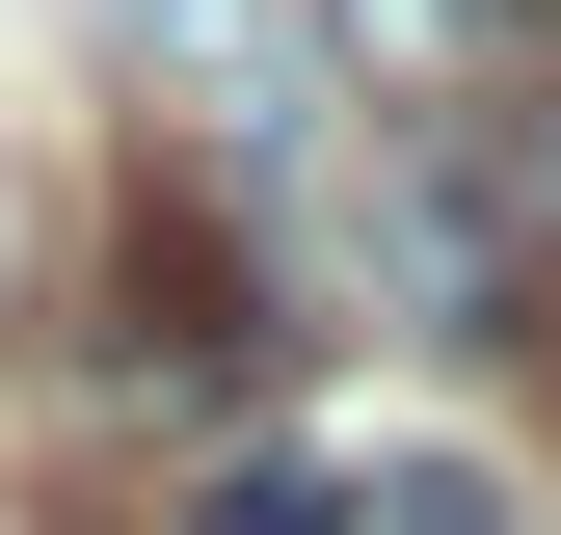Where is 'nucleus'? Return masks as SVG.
Returning a JSON list of instances; mask_svg holds the SVG:
<instances>
[{"instance_id":"obj_4","label":"nucleus","mask_w":561,"mask_h":535,"mask_svg":"<svg viewBox=\"0 0 561 535\" xmlns=\"http://www.w3.org/2000/svg\"><path fill=\"white\" fill-rule=\"evenodd\" d=\"M347 107H508V0H321Z\"/></svg>"},{"instance_id":"obj_3","label":"nucleus","mask_w":561,"mask_h":535,"mask_svg":"<svg viewBox=\"0 0 561 535\" xmlns=\"http://www.w3.org/2000/svg\"><path fill=\"white\" fill-rule=\"evenodd\" d=\"M107 81L161 107L215 187H267V161L347 107V81H321V0H107Z\"/></svg>"},{"instance_id":"obj_7","label":"nucleus","mask_w":561,"mask_h":535,"mask_svg":"<svg viewBox=\"0 0 561 535\" xmlns=\"http://www.w3.org/2000/svg\"><path fill=\"white\" fill-rule=\"evenodd\" d=\"M0 268H27V187H0Z\"/></svg>"},{"instance_id":"obj_5","label":"nucleus","mask_w":561,"mask_h":535,"mask_svg":"<svg viewBox=\"0 0 561 535\" xmlns=\"http://www.w3.org/2000/svg\"><path fill=\"white\" fill-rule=\"evenodd\" d=\"M187 535H347V455H241V482L187 509Z\"/></svg>"},{"instance_id":"obj_2","label":"nucleus","mask_w":561,"mask_h":535,"mask_svg":"<svg viewBox=\"0 0 561 535\" xmlns=\"http://www.w3.org/2000/svg\"><path fill=\"white\" fill-rule=\"evenodd\" d=\"M267 215H215V187H134L107 215V375L134 401H267Z\"/></svg>"},{"instance_id":"obj_6","label":"nucleus","mask_w":561,"mask_h":535,"mask_svg":"<svg viewBox=\"0 0 561 535\" xmlns=\"http://www.w3.org/2000/svg\"><path fill=\"white\" fill-rule=\"evenodd\" d=\"M508 215H535V241H561V107H535V187H508Z\"/></svg>"},{"instance_id":"obj_1","label":"nucleus","mask_w":561,"mask_h":535,"mask_svg":"<svg viewBox=\"0 0 561 535\" xmlns=\"http://www.w3.org/2000/svg\"><path fill=\"white\" fill-rule=\"evenodd\" d=\"M267 295L375 321V349H481V321L535 295V215H508V161H481V107H321L295 161H267Z\"/></svg>"}]
</instances>
